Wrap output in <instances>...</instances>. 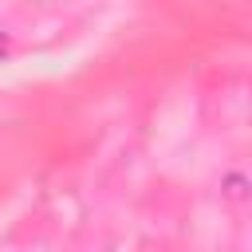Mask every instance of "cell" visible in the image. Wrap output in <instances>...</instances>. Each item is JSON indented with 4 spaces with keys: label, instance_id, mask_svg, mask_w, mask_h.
<instances>
[{
    "label": "cell",
    "instance_id": "cell-1",
    "mask_svg": "<svg viewBox=\"0 0 252 252\" xmlns=\"http://www.w3.org/2000/svg\"><path fill=\"white\" fill-rule=\"evenodd\" d=\"M220 197H224L228 205L244 209V205L252 201V177H248V169H240V165L224 169V173H220Z\"/></svg>",
    "mask_w": 252,
    "mask_h": 252
},
{
    "label": "cell",
    "instance_id": "cell-2",
    "mask_svg": "<svg viewBox=\"0 0 252 252\" xmlns=\"http://www.w3.org/2000/svg\"><path fill=\"white\" fill-rule=\"evenodd\" d=\"M12 55H16V35L0 28V67H4V63H12Z\"/></svg>",
    "mask_w": 252,
    "mask_h": 252
}]
</instances>
